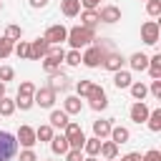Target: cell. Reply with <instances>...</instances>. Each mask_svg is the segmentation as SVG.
<instances>
[{
  "mask_svg": "<svg viewBox=\"0 0 161 161\" xmlns=\"http://www.w3.org/2000/svg\"><path fill=\"white\" fill-rule=\"evenodd\" d=\"M65 40L70 43V48H73V50H78L80 45H88L91 40H96V35H93V28L75 25V28H70V30H68V38H65Z\"/></svg>",
  "mask_w": 161,
  "mask_h": 161,
  "instance_id": "cell-1",
  "label": "cell"
},
{
  "mask_svg": "<svg viewBox=\"0 0 161 161\" xmlns=\"http://www.w3.org/2000/svg\"><path fill=\"white\" fill-rule=\"evenodd\" d=\"M18 153V138L8 131H0V161H10Z\"/></svg>",
  "mask_w": 161,
  "mask_h": 161,
  "instance_id": "cell-2",
  "label": "cell"
},
{
  "mask_svg": "<svg viewBox=\"0 0 161 161\" xmlns=\"http://www.w3.org/2000/svg\"><path fill=\"white\" fill-rule=\"evenodd\" d=\"M65 60V50L63 48H55V45H50L48 48V55H45V60H43V68L48 70V73H55L58 68H60V63Z\"/></svg>",
  "mask_w": 161,
  "mask_h": 161,
  "instance_id": "cell-3",
  "label": "cell"
},
{
  "mask_svg": "<svg viewBox=\"0 0 161 161\" xmlns=\"http://www.w3.org/2000/svg\"><path fill=\"white\" fill-rule=\"evenodd\" d=\"M63 136L68 138V146H70V148H83L86 136H83V128H80L75 121H68V126H65V133H63Z\"/></svg>",
  "mask_w": 161,
  "mask_h": 161,
  "instance_id": "cell-4",
  "label": "cell"
},
{
  "mask_svg": "<svg viewBox=\"0 0 161 161\" xmlns=\"http://www.w3.org/2000/svg\"><path fill=\"white\" fill-rule=\"evenodd\" d=\"M103 58H106V50H103V45L101 43H96V45H91L86 53H83V63L88 65V68H98L101 63H103Z\"/></svg>",
  "mask_w": 161,
  "mask_h": 161,
  "instance_id": "cell-5",
  "label": "cell"
},
{
  "mask_svg": "<svg viewBox=\"0 0 161 161\" xmlns=\"http://www.w3.org/2000/svg\"><path fill=\"white\" fill-rule=\"evenodd\" d=\"M88 101H91V108L93 111H103L106 106H108V98H106V91L101 88V86H91V91H88V96H86Z\"/></svg>",
  "mask_w": 161,
  "mask_h": 161,
  "instance_id": "cell-6",
  "label": "cell"
},
{
  "mask_svg": "<svg viewBox=\"0 0 161 161\" xmlns=\"http://www.w3.org/2000/svg\"><path fill=\"white\" fill-rule=\"evenodd\" d=\"M33 103H38L40 108H53V103H55V91L53 88H38L35 93H33Z\"/></svg>",
  "mask_w": 161,
  "mask_h": 161,
  "instance_id": "cell-7",
  "label": "cell"
},
{
  "mask_svg": "<svg viewBox=\"0 0 161 161\" xmlns=\"http://www.w3.org/2000/svg\"><path fill=\"white\" fill-rule=\"evenodd\" d=\"M141 40L146 45H156L158 43V23L156 20H148L141 25Z\"/></svg>",
  "mask_w": 161,
  "mask_h": 161,
  "instance_id": "cell-8",
  "label": "cell"
},
{
  "mask_svg": "<svg viewBox=\"0 0 161 161\" xmlns=\"http://www.w3.org/2000/svg\"><path fill=\"white\" fill-rule=\"evenodd\" d=\"M43 38L48 40V45H60V43L68 38V28H65V25H50Z\"/></svg>",
  "mask_w": 161,
  "mask_h": 161,
  "instance_id": "cell-9",
  "label": "cell"
},
{
  "mask_svg": "<svg viewBox=\"0 0 161 161\" xmlns=\"http://www.w3.org/2000/svg\"><path fill=\"white\" fill-rule=\"evenodd\" d=\"M48 48H50V45H48L45 38L33 40V43H30V58H28V60H40V58H45V55H48Z\"/></svg>",
  "mask_w": 161,
  "mask_h": 161,
  "instance_id": "cell-10",
  "label": "cell"
},
{
  "mask_svg": "<svg viewBox=\"0 0 161 161\" xmlns=\"http://www.w3.org/2000/svg\"><path fill=\"white\" fill-rule=\"evenodd\" d=\"M25 148H33L35 143H38V138H35V128H30V126H20L18 128V136H15Z\"/></svg>",
  "mask_w": 161,
  "mask_h": 161,
  "instance_id": "cell-11",
  "label": "cell"
},
{
  "mask_svg": "<svg viewBox=\"0 0 161 161\" xmlns=\"http://www.w3.org/2000/svg\"><path fill=\"white\" fill-rule=\"evenodd\" d=\"M148 118V106L143 103V101H136L133 106H131V121L133 123H143Z\"/></svg>",
  "mask_w": 161,
  "mask_h": 161,
  "instance_id": "cell-12",
  "label": "cell"
},
{
  "mask_svg": "<svg viewBox=\"0 0 161 161\" xmlns=\"http://www.w3.org/2000/svg\"><path fill=\"white\" fill-rule=\"evenodd\" d=\"M98 20H103V23H118L121 20V10L116 5H106V8H101Z\"/></svg>",
  "mask_w": 161,
  "mask_h": 161,
  "instance_id": "cell-13",
  "label": "cell"
},
{
  "mask_svg": "<svg viewBox=\"0 0 161 161\" xmlns=\"http://www.w3.org/2000/svg\"><path fill=\"white\" fill-rule=\"evenodd\" d=\"M121 65H123V55H118V53H106V58H103V68H106V70L116 73V70H121Z\"/></svg>",
  "mask_w": 161,
  "mask_h": 161,
  "instance_id": "cell-14",
  "label": "cell"
},
{
  "mask_svg": "<svg viewBox=\"0 0 161 161\" xmlns=\"http://www.w3.org/2000/svg\"><path fill=\"white\" fill-rule=\"evenodd\" d=\"M111 141L116 143V146H121V143H126L128 138H131V133H128V128H123V126H111Z\"/></svg>",
  "mask_w": 161,
  "mask_h": 161,
  "instance_id": "cell-15",
  "label": "cell"
},
{
  "mask_svg": "<svg viewBox=\"0 0 161 161\" xmlns=\"http://www.w3.org/2000/svg\"><path fill=\"white\" fill-rule=\"evenodd\" d=\"M60 10L65 18H75L80 13V0H60Z\"/></svg>",
  "mask_w": 161,
  "mask_h": 161,
  "instance_id": "cell-16",
  "label": "cell"
},
{
  "mask_svg": "<svg viewBox=\"0 0 161 161\" xmlns=\"http://www.w3.org/2000/svg\"><path fill=\"white\" fill-rule=\"evenodd\" d=\"M80 108H83V103H80V98H78V96H68V98H65V103H63V111H65L68 116L80 113Z\"/></svg>",
  "mask_w": 161,
  "mask_h": 161,
  "instance_id": "cell-17",
  "label": "cell"
},
{
  "mask_svg": "<svg viewBox=\"0 0 161 161\" xmlns=\"http://www.w3.org/2000/svg\"><path fill=\"white\" fill-rule=\"evenodd\" d=\"M128 63H131L133 70H146V68H148V55H143V53H133V55L128 58Z\"/></svg>",
  "mask_w": 161,
  "mask_h": 161,
  "instance_id": "cell-18",
  "label": "cell"
},
{
  "mask_svg": "<svg viewBox=\"0 0 161 161\" xmlns=\"http://www.w3.org/2000/svg\"><path fill=\"white\" fill-rule=\"evenodd\" d=\"M65 86H68V78H65V73L58 68V70L53 73V78H50V86H48V88H53V91H63Z\"/></svg>",
  "mask_w": 161,
  "mask_h": 161,
  "instance_id": "cell-19",
  "label": "cell"
},
{
  "mask_svg": "<svg viewBox=\"0 0 161 161\" xmlns=\"http://www.w3.org/2000/svg\"><path fill=\"white\" fill-rule=\"evenodd\" d=\"M50 148H53V153H68V138L65 136H53L50 138Z\"/></svg>",
  "mask_w": 161,
  "mask_h": 161,
  "instance_id": "cell-20",
  "label": "cell"
},
{
  "mask_svg": "<svg viewBox=\"0 0 161 161\" xmlns=\"http://www.w3.org/2000/svg\"><path fill=\"white\" fill-rule=\"evenodd\" d=\"M50 126L53 128H65L68 126V113L65 111H53L50 113Z\"/></svg>",
  "mask_w": 161,
  "mask_h": 161,
  "instance_id": "cell-21",
  "label": "cell"
},
{
  "mask_svg": "<svg viewBox=\"0 0 161 161\" xmlns=\"http://www.w3.org/2000/svg\"><path fill=\"white\" fill-rule=\"evenodd\" d=\"M146 70L151 73V78H161V53H156L153 58H148V68Z\"/></svg>",
  "mask_w": 161,
  "mask_h": 161,
  "instance_id": "cell-22",
  "label": "cell"
},
{
  "mask_svg": "<svg viewBox=\"0 0 161 161\" xmlns=\"http://www.w3.org/2000/svg\"><path fill=\"white\" fill-rule=\"evenodd\" d=\"M113 86H116V88H128V86H131V73H128V70H116Z\"/></svg>",
  "mask_w": 161,
  "mask_h": 161,
  "instance_id": "cell-23",
  "label": "cell"
},
{
  "mask_svg": "<svg viewBox=\"0 0 161 161\" xmlns=\"http://www.w3.org/2000/svg\"><path fill=\"white\" fill-rule=\"evenodd\" d=\"M93 133L96 138H106L111 133V121H93Z\"/></svg>",
  "mask_w": 161,
  "mask_h": 161,
  "instance_id": "cell-24",
  "label": "cell"
},
{
  "mask_svg": "<svg viewBox=\"0 0 161 161\" xmlns=\"http://www.w3.org/2000/svg\"><path fill=\"white\" fill-rule=\"evenodd\" d=\"M80 151H86L88 156H96V153L101 151V138H96V136H93V138H86V141H83V148H80Z\"/></svg>",
  "mask_w": 161,
  "mask_h": 161,
  "instance_id": "cell-25",
  "label": "cell"
},
{
  "mask_svg": "<svg viewBox=\"0 0 161 161\" xmlns=\"http://www.w3.org/2000/svg\"><path fill=\"white\" fill-rule=\"evenodd\" d=\"M148 128L151 131H161V108H153V111H148Z\"/></svg>",
  "mask_w": 161,
  "mask_h": 161,
  "instance_id": "cell-26",
  "label": "cell"
},
{
  "mask_svg": "<svg viewBox=\"0 0 161 161\" xmlns=\"http://www.w3.org/2000/svg\"><path fill=\"white\" fill-rule=\"evenodd\" d=\"M98 153H101L103 158H116V153H118V146H116L113 141H106V143L101 141V151H98Z\"/></svg>",
  "mask_w": 161,
  "mask_h": 161,
  "instance_id": "cell-27",
  "label": "cell"
},
{
  "mask_svg": "<svg viewBox=\"0 0 161 161\" xmlns=\"http://www.w3.org/2000/svg\"><path fill=\"white\" fill-rule=\"evenodd\" d=\"M128 88H131V96H133L136 101H143V98H146V93H148V88H146L143 83H131Z\"/></svg>",
  "mask_w": 161,
  "mask_h": 161,
  "instance_id": "cell-28",
  "label": "cell"
},
{
  "mask_svg": "<svg viewBox=\"0 0 161 161\" xmlns=\"http://www.w3.org/2000/svg\"><path fill=\"white\" fill-rule=\"evenodd\" d=\"M13 111H15V101H10L8 96H3L0 98V116H13Z\"/></svg>",
  "mask_w": 161,
  "mask_h": 161,
  "instance_id": "cell-29",
  "label": "cell"
},
{
  "mask_svg": "<svg viewBox=\"0 0 161 161\" xmlns=\"http://www.w3.org/2000/svg\"><path fill=\"white\" fill-rule=\"evenodd\" d=\"M80 20H83V28H93V25L98 23V13H96V10H86V13L80 15Z\"/></svg>",
  "mask_w": 161,
  "mask_h": 161,
  "instance_id": "cell-30",
  "label": "cell"
},
{
  "mask_svg": "<svg viewBox=\"0 0 161 161\" xmlns=\"http://www.w3.org/2000/svg\"><path fill=\"white\" fill-rule=\"evenodd\" d=\"M20 35H23L20 25H8V28H5V38H8V40L15 43V40H20Z\"/></svg>",
  "mask_w": 161,
  "mask_h": 161,
  "instance_id": "cell-31",
  "label": "cell"
},
{
  "mask_svg": "<svg viewBox=\"0 0 161 161\" xmlns=\"http://www.w3.org/2000/svg\"><path fill=\"white\" fill-rule=\"evenodd\" d=\"M33 93H35V86H33L30 80H23V83H20V88H18V96H25V98H33Z\"/></svg>",
  "mask_w": 161,
  "mask_h": 161,
  "instance_id": "cell-32",
  "label": "cell"
},
{
  "mask_svg": "<svg viewBox=\"0 0 161 161\" xmlns=\"http://www.w3.org/2000/svg\"><path fill=\"white\" fill-rule=\"evenodd\" d=\"M35 138H38V141H50V138H53V126H40V128L35 131Z\"/></svg>",
  "mask_w": 161,
  "mask_h": 161,
  "instance_id": "cell-33",
  "label": "cell"
},
{
  "mask_svg": "<svg viewBox=\"0 0 161 161\" xmlns=\"http://www.w3.org/2000/svg\"><path fill=\"white\" fill-rule=\"evenodd\" d=\"M146 10L151 18H158L161 15V0H146Z\"/></svg>",
  "mask_w": 161,
  "mask_h": 161,
  "instance_id": "cell-34",
  "label": "cell"
},
{
  "mask_svg": "<svg viewBox=\"0 0 161 161\" xmlns=\"http://www.w3.org/2000/svg\"><path fill=\"white\" fill-rule=\"evenodd\" d=\"M15 55H18V58H30V43L20 40V43L15 45Z\"/></svg>",
  "mask_w": 161,
  "mask_h": 161,
  "instance_id": "cell-35",
  "label": "cell"
},
{
  "mask_svg": "<svg viewBox=\"0 0 161 161\" xmlns=\"http://www.w3.org/2000/svg\"><path fill=\"white\" fill-rule=\"evenodd\" d=\"M13 53V40H8V38H0V58H8Z\"/></svg>",
  "mask_w": 161,
  "mask_h": 161,
  "instance_id": "cell-36",
  "label": "cell"
},
{
  "mask_svg": "<svg viewBox=\"0 0 161 161\" xmlns=\"http://www.w3.org/2000/svg\"><path fill=\"white\" fill-rule=\"evenodd\" d=\"M15 106H18L20 111H30V108H33V98H25V96H18V98H15Z\"/></svg>",
  "mask_w": 161,
  "mask_h": 161,
  "instance_id": "cell-37",
  "label": "cell"
},
{
  "mask_svg": "<svg viewBox=\"0 0 161 161\" xmlns=\"http://www.w3.org/2000/svg\"><path fill=\"white\" fill-rule=\"evenodd\" d=\"M91 86H93L91 80H78V83H75V91H78V96H83V98H86V96H88V91H91Z\"/></svg>",
  "mask_w": 161,
  "mask_h": 161,
  "instance_id": "cell-38",
  "label": "cell"
},
{
  "mask_svg": "<svg viewBox=\"0 0 161 161\" xmlns=\"http://www.w3.org/2000/svg\"><path fill=\"white\" fill-rule=\"evenodd\" d=\"M65 63H68V65H78V63H80V50H70V53H65Z\"/></svg>",
  "mask_w": 161,
  "mask_h": 161,
  "instance_id": "cell-39",
  "label": "cell"
},
{
  "mask_svg": "<svg viewBox=\"0 0 161 161\" xmlns=\"http://www.w3.org/2000/svg\"><path fill=\"white\" fill-rule=\"evenodd\" d=\"M13 75H15V70L10 68V65H3L0 68V80L5 83V80H13Z\"/></svg>",
  "mask_w": 161,
  "mask_h": 161,
  "instance_id": "cell-40",
  "label": "cell"
},
{
  "mask_svg": "<svg viewBox=\"0 0 161 161\" xmlns=\"http://www.w3.org/2000/svg\"><path fill=\"white\" fill-rule=\"evenodd\" d=\"M65 158H68V161H83V153H80V148H68Z\"/></svg>",
  "mask_w": 161,
  "mask_h": 161,
  "instance_id": "cell-41",
  "label": "cell"
},
{
  "mask_svg": "<svg viewBox=\"0 0 161 161\" xmlns=\"http://www.w3.org/2000/svg\"><path fill=\"white\" fill-rule=\"evenodd\" d=\"M141 161H161V151L151 148V151H146V156H141Z\"/></svg>",
  "mask_w": 161,
  "mask_h": 161,
  "instance_id": "cell-42",
  "label": "cell"
},
{
  "mask_svg": "<svg viewBox=\"0 0 161 161\" xmlns=\"http://www.w3.org/2000/svg\"><path fill=\"white\" fill-rule=\"evenodd\" d=\"M151 93H153V98H161V78H153V83H151Z\"/></svg>",
  "mask_w": 161,
  "mask_h": 161,
  "instance_id": "cell-43",
  "label": "cell"
},
{
  "mask_svg": "<svg viewBox=\"0 0 161 161\" xmlns=\"http://www.w3.org/2000/svg\"><path fill=\"white\" fill-rule=\"evenodd\" d=\"M20 161H38V156H35L33 148H25V151L20 153Z\"/></svg>",
  "mask_w": 161,
  "mask_h": 161,
  "instance_id": "cell-44",
  "label": "cell"
},
{
  "mask_svg": "<svg viewBox=\"0 0 161 161\" xmlns=\"http://www.w3.org/2000/svg\"><path fill=\"white\" fill-rule=\"evenodd\" d=\"M80 3H83V8H86V10H96L101 0H80Z\"/></svg>",
  "mask_w": 161,
  "mask_h": 161,
  "instance_id": "cell-45",
  "label": "cell"
},
{
  "mask_svg": "<svg viewBox=\"0 0 161 161\" xmlns=\"http://www.w3.org/2000/svg\"><path fill=\"white\" fill-rule=\"evenodd\" d=\"M121 161H141V153H136V151H131V153H126Z\"/></svg>",
  "mask_w": 161,
  "mask_h": 161,
  "instance_id": "cell-46",
  "label": "cell"
},
{
  "mask_svg": "<svg viewBox=\"0 0 161 161\" xmlns=\"http://www.w3.org/2000/svg\"><path fill=\"white\" fill-rule=\"evenodd\" d=\"M45 3H48V0H30V5H33V8H43Z\"/></svg>",
  "mask_w": 161,
  "mask_h": 161,
  "instance_id": "cell-47",
  "label": "cell"
},
{
  "mask_svg": "<svg viewBox=\"0 0 161 161\" xmlns=\"http://www.w3.org/2000/svg\"><path fill=\"white\" fill-rule=\"evenodd\" d=\"M3 96H5V83L0 80V98H3Z\"/></svg>",
  "mask_w": 161,
  "mask_h": 161,
  "instance_id": "cell-48",
  "label": "cell"
},
{
  "mask_svg": "<svg viewBox=\"0 0 161 161\" xmlns=\"http://www.w3.org/2000/svg\"><path fill=\"white\" fill-rule=\"evenodd\" d=\"M83 161H98V158H96V156H88V158H83Z\"/></svg>",
  "mask_w": 161,
  "mask_h": 161,
  "instance_id": "cell-49",
  "label": "cell"
},
{
  "mask_svg": "<svg viewBox=\"0 0 161 161\" xmlns=\"http://www.w3.org/2000/svg\"><path fill=\"white\" fill-rule=\"evenodd\" d=\"M0 10H3V3H0Z\"/></svg>",
  "mask_w": 161,
  "mask_h": 161,
  "instance_id": "cell-50",
  "label": "cell"
},
{
  "mask_svg": "<svg viewBox=\"0 0 161 161\" xmlns=\"http://www.w3.org/2000/svg\"><path fill=\"white\" fill-rule=\"evenodd\" d=\"M106 161H113V158H106Z\"/></svg>",
  "mask_w": 161,
  "mask_h": 161,
  "instance_id": "cell-51",
  "label": "cell"
}]
</instances>
